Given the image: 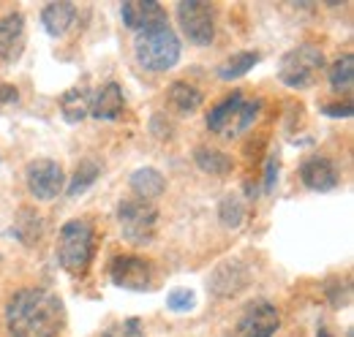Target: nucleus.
<instances>
[{
  "label": "nucleus",
  "instance_id": "20",
  "mask_svg": "<svg viewBox=\"0 0 354 337\" xmlns=\"http://www.w3.org/2000/svg\"><path fill=\"white\" fill-rule=\"evenodd\" d=\"M259 60H262V55H259V52H237V55H232L221 68H218V77H221L223 82L240 79V77H245V74H248Z\"/></svg>",
  "mask_w": 354,
  "mask_h": 337
},
{
  "label": "nucleus",
  "instance_id": "8",
  "mask_svg": "<svg viewBox=\"0 0 354 337\" xmlns=\"http://www.w3.org/2000/svg\"><path fill=\"white\" fill-rule=\"evenodd\" d=\"M25 180H28V191L39 199V202H49L55 199L60 191H63V168L57 161H49V158H39V161H30L28 171H25Z\"/></svg>",
  "mask_w": 354,
  "mask_h": 337
},
{
  "label": "nucleus",
  "instance_id": "30",
  "mask_svg": "<svg viewBox=\"0 0 354 337\" xmlns=\"http://www.w3.org/2000/svg\"><path fill=\"white\" fill-rule=\"evenodd\" d=\"M316 337H333V335H330L327 329H319V332H316Z\"/></svg>",
  "mask_w": 354,
  "mask_h": 337
},
{
  "label": "nucleus",
  "instance_id": "2",
  "mask_svg": "<svg viewBox=\"0 0 354 337\" xmlns=\"http://www.w3.org/2000/svg\"><path fill=\"white\" fill-rule=\"evenodd\" d=\"M57 261L66 272L82 275L95 253V231L88 220H68L57 231Z\"/></svg>",
  "mask_w": 354,
  "mask_h": 337
},
{
  "label": "nucleus",
  "instance_id": "24",
  "mask_svg": "<svg viewBox=\"0 0 354 337\" xmlns=\"http://www.w3.org/2000/svg\"><path fill=\"white\" fill-rule=\"evenodd\" d=\"M98 174H101V168H98L95 161H82V164L77 166V174H74V180H71V185H68V196L85 193L90 185L98 180Z\"/></svg>",
  "mask_w": 354,
  "mask_h": 337
},
{
  "label": "nucleus",
  "instance_id": "18",
  "mask_svg": "<svg viewBox=\"0 0 354 337\" xmlns=\"http://www.w3.org/2000/svg\"><path fill=\"white\" fill-rule=\"evenodd\" d=\"M167 104L177 115H194L202 106V93L188 82H175L167 93Z\"/></svg>",
  "mask_w": 354,
  "mask_h": 337
},
{
  "label": "nucleus",
  "instance_id": "15",
  "mask_svg": "<svg viewBox=\"0 0 354 337\" xmlns=\"http://www.w3.org/2000/svg\"><path fill=\"white\" fill-rule=\"evenodd\" d=\"M123 106H126V98H123L120 84L106 82L90 101V115L98 120H118L123 115Z\"/></svg>",
  "mask_w": 354,
  "mask_h": 337
},
{
  "label": "nucleus",
  "instance_id": "4",
  "mask_svg": "<svg viewBox=\"0 0 354 337\" xmlns=\"http://www.w3.org/2000/svg\"><path fill=\"white\" fill-rule=\"evenodd\" d=\"M324 66V55L319 46L313 44H300L295 49H289L281 63H278V79L286 84V87H295V90H303L310 87L313 77L322 71Z\"/></svg>",
  "mask_w": 354,
  "mask_h": 337
},
{
  "label": "nucleus",
  "instance_id": "21",
  "mask_svg": "<svg viewBox=\"0 0 354 337\" xmlns=\"http://www.w3.org/2000/svg\"><path fill=\"white\" fill-rule=\"evenodd\" d=\"M330 84L333 90L338 93H349L354 84V57L352 55H344L338 57L333 66H330Z\"/></svg>",
  "mask_w": 354,
  "mask_h": 337
},
{
  "label": "nucleus",
  "instance_id": "13",
  "mask_svg": "<svg viewBox=\"0 0 354 337\" xmlns=\"http://www.w3.org/2000/svg\"><path fill=\"white\" fill-rule=\"evenodd\" d=\"M25 52V17L19 11L0 19V60L17 63Z\"/></svg>",
  "mask_w": 354,
  "mask_h": 337
},
{
  "label": "nucleus",
  "instance_id": "5",
  "mask_svg": "<svg viewBox=\"0 0 354 337\" xmlns=\"http://www.w3.org/2000/svg\"><path fill=\"white\" fill-rule=\"evenodd\" d=\"M259 106H262V101H243L240 93H232V95L223 98L218 106L210 109L207 128L216 131V133L237 136V133H243L245 128L257 120Z\"/></svg>",
  "mask_w": 354,
  "mask_h": 337
},
{
  "label": "nucleus",
  "instance_id": "6",
  "mask_svg": "<svg viewBox=\"0 0 354 337\" xmlns=\"http://www.w3.org/2000/svg\"><path fill=\"white\" fill-rule=\"evenodd\" d=\"M118 223L123 237L131 245H147L156 237V226H158V212L150 202L142 199H129L118 207Z\"/></svg>",
  "mask_w": 354,
  "mask_h": 337
},
{
  "label": "nucleus",
  "instance_id": "9",
  "mask_svg": "<svg viewBox=\"0 0 354 337\" xmlns=\"http://www.w3.org/2000/svg\"><path fill=\"white\" fill-rule=\"evenodd\" d=\"M109 278L118 289H126V291H145L150 289V278H153V269L145 258L139 256H115L112 264H109Z\"/></svg>",
  "mask_w": 354,
  "mask_h": 337
},
{
  "label": "nucleus",
  "instance_id": "3",
  "mask_svg": "<svg viewBox=\"0 0 354 337\" xmlns=\"http://www.w3.org/2000/svg\"><path fill=\"white\" fill-rule=\"evenodd\" d=\"M136 63L147 71H169L180 60V41L169 25L142 30L133 41Z\"/></svg>",
  "mask_w": 354,
  "mask_h": 337
},
{
  "label": "nucleus",
  "instance_id": "22",
  "mask_svg": "<svg viewBox=\"0 0 354 337\" xmlns=\"http://www.w3.org/2000/svg\"><path fill=\"white\" fill-rule=\"evenodd\" d=\"M194 158H196V166L202 168V171H207V174H226V171H232V158L218 153V150L199 147Z\"/></svg>",
  "mask_w": 354,
  "mask_h": 337
},
{
  "label": "nucleus",
  "instance_id": "16",
  "mask_svg": "<svg viewBox=\"0 0 354 337\" xmlns=\"http://www.w3.org/2000/svg\"><path fill=\"white\" fill-rule=\"evenodd\" d=\"M74 19H77V8H74V3H66V0L46 3L41 11V25L52 39L66 36V30L74 25Z\"/></svg>",
  "mask_w": 354,
  "mask_h": 337
},
{
  "label": "nucleus",
  "instance_id": "12",
  "mask_svg": "<svg viewBox=\"0 0 354 337\" xmlns=\"http://www.w3.org/2000/svg\"><path fill=\"white\" fill-rule=\"evenodd\" d=\"M120 17H123L126 28L139 30V33L158 28V25H167V14H164L161 3H156V0H126L120 6Z\"/></svg>",
  "mask_w": 354,
  "mask_h": 337
},
{
  "label": "nucleus",
  "instance_id": "14",
  "mask_svg": "<svg viewBox=\"0 0 354 337\" xmlns=\"http://www.w3.org/2000/svg\"><path fill=\"white\" fill-rule=\"evenodd\" d=\"M300 180L306 182V188L319 191V193L338 188V171L333 166V161H327V158H322V155H313L308 161H303V166H300Z\"/></svg>",
  "mask_w": 354,
  "mask_h": 337
},
{
  "label": "nucleus",
  "instance_id": "23",
  "mask_svg": "<svg viewBox=\"0 0 354 337\" xmlns=\"http://www.w3.org/2000/svg\"><path fill=\"white\" fill-rule=\"evenodd\" d=\"M218 218H221V223L226 229H237L245 220V202L237 193L226 196L221 204H218Z\"/></svg>",
  "mask_w": 354,
  "mask_h": 337
},
{
  "label": "nucleus",
  "instance_id": "17",
  "mask_svg": "<svg viewBox=\"0 0 354 337\" xmlns=\"http://www.w3.org/2000/svg\"><path fill=\"white\" fill-rule=\"evenodd\" d=\"M164 188H167V180H164V174H161L158 168L145 166V168H136V171L131 174V191L142 199V202L161 196Z\"/></svg>",
  "mask_w": 354,
  "mask_h": 337
},
{
  "label": "nucleus",
  "instance_id": "11",
  "mask_svg": "<svg viewBox=\"0 0 354 337\" xmlns=\"http://www.w3.org/2000/svg\"><path fill=\"white\" fill-rule=\"evenodd\" d=\"M248 280H251V269L243 264V261H237V258H229V261H223L216 267V272L210 275V291L216 296H237L245 286H248Z\"/></svg>",
  "mask_w": 354,
  "mask_h": 337
},
{
  "label": "nucleus",
  "instance_id": "25",
  "mask_svg": "<svg viewBox=\"0 0 354 337\" xmlns=\"http://www.w3.org/2000/svg\"><path fill=\"white\" fill-rule=\"evenodd\" d=\"M101 337H145L142 329V321L139 318H126V321H118L112 327H106Z\"/></svg>",
  "mask_w": 354,
  "mask_h": 337
},
{
  "label": "nucleus",
  "instance_id": "7",
  "mask_svg": "<svg viewBox=\"0 0 354 337\" xmlns=\"http://www.w3.org/2000/svg\"><path fill=\"white\" fill-rule=\"evenodd\" d=\"M177 19L188 41L196 46L213 44L216 36V19H213V6L202 0H183L177 3Z\"/></svg>",
  "mask_w": 354,
  "mask_h": 337
},
{
  "label": "nucleus",
  "instance_id": "10",
  "mask_svg": "<svg viewBox=\"0 0 354 337\" xmlns=\"http://www.w3.org/2000/svg\"><path fill=\"white\" fill-rule=\"evenodd\" d=\"M278 327H281L278 310L270 302L259 299V302L245 307V313L240 316L237 332H240V337H272L278 332Z\"/></svg>",
  "mask_w": 354,
  "mask_h": 337
},
{
  "label": "nucleus",
  "instance_id": "29",
  "mask_svg": "<svg viewBox=\"0 0 354 337\" xmlns=\"http://www.w3.org/2000/svg\"><path fill=\"white\" fill-rule=\"evenodd\" d=\"M17 98H19V93L14 84H0V104H14Z\"/></svg>",
  "mask_w": 354,
  "mask_h": 337
},
{
  "label": "nucleus",
  "instance_id": "28",
  "mask_svg": "<svg viewBox=\"0 0 354 337\" xmlns=\"http://www.w3.org/2000/svg\"><path fill=\"white\" fill-rule=\"evenodd\" d=\"M275 177H278V158L272 155V158L267 161V168H265V191H272Z\"/></svg>",
  "mask_w": 354,
  "mask_h": 337
},
{
  "label": "nucleus",
  "instance_id": "26",
  "mask_svg": "<svg viewBox=\"0 0 354 337\" xmlns=\"http://www.w3.org/2000/svg\"><path fill=\"white\" fill-rule=\"evenodd\" d=\"M194 305H196V294L191 289H172L167 296V307L175 313H188L194 310Z\"/></svg>",
  "mask_w": 354,
  "mask_h": 337
},
{
  "label": "nucleus",
  "instance_id": "27",
  "mask_svg": "<svg viewBox=\"0 0 354 337\" xmlns=\"http://www.w3.org/2000/svg\"><path fill=\"white\" fill-rule=\"evenodd\" d=\"M324 115H330V117H352V104H330V106H324L322 109Z\"/></svg>",
  "mask_w": 354,
  "mask_h": 337
},
{
  "label": "nucleus",
  "instance_id": "1",
  "mask_svg": "<svg viewBox=\"0 0 354 337\" xmlns=\"http://www.w3.org/2000/svg\"><path fill=\"white\" fill-rule=\"evenodd\" d=\"M6 327L11 337H57L63 329V302L46 289H22L8 299Z\"/></svg>",
  "mask_w": 354,
  "mask_h": 337
},
{
  "label": "nucleus",
  "instance_id": "19",
  "mask_svg": "<svg viewBox=\"0 0 354 337\" xmlns=\"http://www.w3.org/2000/svg\"><path fill=\"white\" fill-rule=\"evenodd\" d=\"M60 112H63L66 123H80V120H85L90 115V93L88 90H80V87L63 93V98H60Z\"/></svg>",
  "mask_w": 354,
  "mask_h": 337
}]
</instances>
